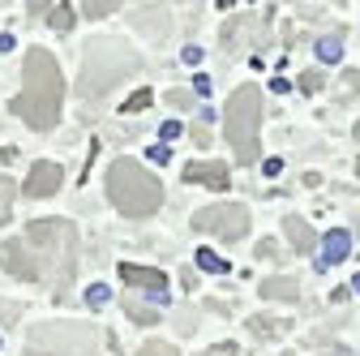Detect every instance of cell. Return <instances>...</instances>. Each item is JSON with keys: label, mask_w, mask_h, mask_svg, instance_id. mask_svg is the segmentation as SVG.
<instances>
[{"label": "cell", "mask_w": 360, "mask_h": 356, "mask_svg": "<svg viewBox=\"0 0 360 356\" xmlns=\"http://www.w3.org/2000/svg\"><path fill=\"white\" fill-rule=\"evenodd\" d=\"M352 284H356V292H360V275H356V279H352Z\"/></svg>", "instance_id": "obj_33"}, {"label": "cell", "mask_w": 360, "mask_h": 356, "mask_svg": "<svg viewBox=\"0 0 360 356\" xmlns=\"http://www.w3.org/2000/svg\"><path fill=\"white\" fill-rule=\"evenodd\" d=\"M138 56H133L120 39H103V43H90L86 65H82V82H77V95L82 99H103L116 82H124L129 73H138Z\"/></svg>", "instance_id": "obj_4"}, {"label": "cell", "mask_w": 360, "mask_h": 356, "mask_svg": "<svg viewBox=\"0 0 360 356\" xmlns=\"http://www.w3.org/2000/svg\"><path fill=\"white\" fill-rule=\"evenodd\" d=\"M26 356H99V331L90 322H43L26 335Z\"/></svg>", "instance_id": "obj_6"}, {"label": "cell", "mask_w": 360, "mask_h": 356, "mask_svg": "<svg viewBox=\"0 0 360 356\" xmlns=\"http://www.w3.org/2000/svg\"><path fill=\"white\" fill-rule=\"evenodd\" d=\"M18 318H22V309L9 305V300H0V322H18Z\"/></svg>", "instance_id": "obj_26"}, {"label": "cell", "mask_w": 360, "mask_h": 356, "mask_svg": "<svg viewBox=\"0 0 360 356\" xmlns=\"http://www.w3.org/2000/svg\"><path fill=\"white\" fill-rule=\"evenodd\" d=\"M65 181V167L60 163H30V181H26V198H52Z\"/></svg>", "instance_id": "obj_10"}, {"label": "cell", "mask_w": 360, "mask_h": 356, "mask_svg": "<svg viewBox=\"0 0 360 356\" xmlns=\"http://www.w3.org/2000/svg\"><path fill=\"white\" fill-rule=\"evenodd\" d=\"M138 356H176V348H172V343H163V339H150V343H142V348H138Z\"/></svg>", "instance_id": "obj_19"}, {"label": "cell", "mask_w": 360, "mask_h": 356, "mask_svg": "<svg viewBox=\"0 0 360 356\" xmlns=\"http://www.w3.org/2000/svg\"><path fill=\"white\" fill-rule=\"evenodd\" d=\"M13 193H18L13 176H0V224H9V219H13Z\"/></svg>", "instance_id": "obj_16"}, {"label": "cell", "mask_w": 360, "mask_h": 356, "mask_svg": "<svg viewBox=\"0 0 360 356\" xmlns=\"http://www.w3.org/2000/svg\"><path fill=\"white\" fill-rule=\"evenodd\" d=\"M352 253V236L347 232H330L326 236V262H343Z\"/></svg>", "instance_id": "obj_15"}, {"label": "cell", "mask_w": 360, "mask_h": 356, "mask_svg": "<svg viewBox=\"0 0 360 356\" xmlns=\"http://www.w3.org/2000/svg\"><path fill=\"white\" fill-rule=\"evenodd\" d=\"M198 356H236V343H214V348H206Z\"/></svg>", "instance_id": "obj_27"}, {"label": "cell", "mask_w": 360, "mask_h": 356, "mask_svg": "<svg viewBox=\"0 0 360 356\" xmlns=\"http://www.w3.org/2000/svg\"><path fill=\"white\" fill-rule=\"evenodd\" d=\"M189 138H193L198 146H210V133H206V125H193V129H189Z\"/></svg>", "instance_id": "obj_30"}, {"label": "cell", "mask_w": 360, "mask_h": 356, "mask_svg": "<svg viewBox=\"0 0 360 356\" xmlns=\"http://www.w3.org/2000/svg\"><path fill=\"white\" fill-rule=\"evenodd\" d=\"M52 26H56V30H69V26H73V9H69V5H60V9L52 13Z\"/></svg>", "instance_id": "obj_24"}, {"label": "cell", "mask_w": 360, "mask_h": 356, "mask_svg": "<svg viewBox=\"0 0 360 356\" xmlns=\"http://www.w3.org/2000/svg\"><path fill=\"white\" fill-rule=\"evenodd\" d=\"M193 228L198 232H210L219 241H240L249 232V210L240 202H214V206H202L193 215Z\"/></svg>", "instance_id": "obj_7"}, {"label": "cell", "mask_w": 360, "mask_h": 356, "mask_svg": "<svg viewBox=\"0 0 360 356\" xmlns=\"http://www.w3.org/2000/svg\"><path fill=\"white\" fill-rule=\"evenodd\" d=\"M198 266L210 271V275H228V262H223L219 253H210V249H198Z\"/></svg>", "instance_id": "obj_17"}, {"label": "cell", "mask_w": 360, "mask_h": 356, "mask_svg": "<svg viewBox=\"0 0 360 356\" xmlns=\"http://www.w3.org/2000/svg\"><path fill=\"white\" fill-rule=\"evenodd\" d=\"M283 356H292V352H283Z\"/></svg>", "instance_id": "obj_36"}, {"label": "cell", "mask_w": 360, "mask_h": 356, "mask_svg": "<svg viewBox=\"0 0 360 356\" xmlns=\"http://www.w3.org/2000/svg\"><path fill=\"white\" fill-rule=\"evenodd\" d=\"M356 142H360V125H356Z\"/></svg>", "instance_id": "obj_34"}, {"label": "cell", "mask_w": 360, "mask_h": 356, "mask_svg": "<svg viewBox=\"0 0 360 356\" xmlns=\"http://www.w3.org/2000/svg\"><path fill=\"white\" fill-rule=\"evenodd\" d=\"M112 9H116L112 0H99V5H82V13H86V18H108Z\"/></svg>", "instance_id": "obj_23"}, {"label": "cell", "mask_w": 360, "mask_h": 356, "mask_svg": "<svg viewBox=\"0 0 360 356\" xmlns=\"http://www.w3.org/2000/svg\"><path fill=\"white\" fill-rule=\"evenodd\" d=\"M108 198L120 215L129 219H146L159 210L163 202V185H159V176L150 167H142L138 159H116L108 167Z\"/></svg>", "instance_id": "obj_3"}, {"label": "cell", "mask_w": 360, "mask_h": 356, "mask_svg": "<svg viewBox=\"0 0 360 356\" xmlns=\"http://www.w3.org/2000/svg\"><path fill=\"white\" fill-rule=\"evenodd\" d=\"M150 99H155V95H150L146 86H142V91H138V95H133V99L124 103V112H129V116H133V112H146V108H150Z\"/></svg>", "instance_id": "obj_20"}, {"label": "cell", "mask_w": 360, "mask_h": 356, "mask_svg": "<svg viewBox=\"0 0 360 356\" xmlns=\"http://www.w3.org/2000/svg\"><path fill=\"white\" fill-rule=\"evenodd\" d=\"M150 159L155 163H167V146H150Z\"/></svg>", "instance_id": "obj_32"}, {"label": "cell", "mask_w": 360, "mask_h": 356, "mask_svg": "<svg viewBox=\"0 0 360 356\" xmlns=\"http://www.w3.org/2000/svg\"><path fill=\"white\" fill-rule=\"evenodd\" d=\"M223 125H228L236 163H257V146H262V91L257 86L232 91L228 108H223Z\"/></svg>", "instance_id": "obj_5"}, {"label": "cell", "mask_w": 360, "mask_h": 356, "mask_svg": "<svg viewBox=\"0 0 360 356\" xmlns=\"http://www.w3.org/2000/svg\"><path fill=\"white\" fill-rule=\"evenodd\" d=\"M318 52H322V61H339L343 43H339V39H322V43H318Z\"/></svg>", "instance_id": "obj_22"}, {"label": "cell", "mask_w": 360, "mask_h": 356, "mask_svg": "<svg viewBox=\"0 0 360 356\" xmlns=\"http://www.w3.org/2000/svg\"><path fill=\"white\" fill-rule=\"evenodd\" d=\"M124 314H129L133 322H142V326H150V322H159V318H163V314H159V309H150V305H142V300H138V296H133V292L124 296Z\"/></svg>", "instance_id": "obj_14"}, {"label": "cell", "mask_w": 360, "mask_h": 356, "mask_svg": "<svg viewBox=\"0 0 360 356\" xmlns=\"http://www.w3.org/2000/svg\"><path fill=\"white\" fill-rule=\"evenodd\" d=\"M120 279L129 284V292H155L163 296L167 292V275L155 271V266H133V262H120Z\"/></svg>", "instance_id": "obj_9"}, {"label": "cell", "mask_w": 360, "mask_h": 356, "mask_svg": "<svg viewBox=\"0 0 360 356\" xmlns=\"http://www.w3.org/2000/svg\"><path fill=\"white\" fill-rule=\"evenodd\" d=\"M249 326H253V335H262V339H266V335H279V331H283V322H266V318H253Z\"/></svg>", "instance_id": "obj_21"}, {"label": "cell", "mask_w": 360, "mask_h": 356, "mask_svg": "<svg viewBox=\"0 0 360 356\" xmlns=\"http://www.w3.org/2000/svg\"><path fill=\"white\" fill-rule=\"evenodd\" d=\"M159 133H163V142H172V138H180V125H176V120H167Z\"/></svg>", "instance_id": "obj_31"}, {"label": "cell", "mask_w": 360, "mask_h": 356, "mask_svg": "<svg viewBox=\"0 0 360 356\" xmlns=\"http://www.w3.org/2000/svg\"><path fill=\"white\" fill-rule=\"evenodd\" d=\"M185 181L223 189V185H228V163H189V167H185Z\"/></svg>", "instance_id": "obj_11"}, {"label": "cell", "mask_w": 360, "mask_h": 356, "mask_svg": "<svg viewBox=\"0 0 360 356\" xmlns=\"http://www.w3.org/2000/svg\"><path fill=\"white\" fill-rule=\"evenodd\" d=\"M279 253H283V249H279L275 241H270V236H266V241L257 245V258H279Z\"/></svg>", "instance_id": "obj_29"}, {"label": "cell", "mask_w": 360, "mask_h": 356, "mask_svg": "<svg viewBox=\"0 0 360 356\" xmlns=\"http://www.w3.org/2000/svg\"><path fill=\"white\" fill-rule=\"evenodd\" d=\"M296 86H300L304 95H313V91H322V86H326V73H322V69H309V73H300Z\"/></svg>", "instance_id": "obj_18"}, {"label": "cell", "mask_w": 360, "mask_h": 356, "mask_svg": "<svg viewBox=\"0 0 360 356\" xmlns=\"http://www.w3.org/2000/svg\"><path fill=\"white\" fill-rule=\"evenodd\" d=\"M283 232H288L292 249H300V253H313V249H318V232H313L300 215H288V219H283Z\"/></svg>", "instance_id": "obj_12"}, {"label": "cell", "mask_w": 360, "mask_h": 356, "mask_svg": "<svg viewBox=\"0 0 360 356\" xmlns=\"http://www.w3.org/2000/svg\"><path fill=\"white\" fill-rule=\"evenodd\" d=\"M167 103L185 112V108H193V95H189V91H167Z\"/></svg>", "instance_id": "obj_25"}, {"label": "cell", "mask_w": 360, "mask_h": 356, "mask_svg": "<svg viewBox=\"0 0 360 356\" xmlns=\"http://www.w3.org/2000/svg\"><path fill=\"white\" fill-rule=\"evenodd\" d=\"M257 292H262L266 300H288V305H292V300L300 296V284H296L292 275H275V279H266Z\"/></svg>", "instance_id": "obj_13"}, {"label": "cell", "mask_w": 360, "mask_h": 356, "mask_svg": "<svg viewBox=\"0 0 360 356\" xmlns=\"http://www.w3.org/2000/svg\"><path fill=\"white\" fill-rule=\"evenodd\" d=\"M0 266H5L13 279H22V284H39V279H43V262H39V253L26 245V236H13V241L0 245Z\"/></svg>", "instance_id": "obj_8"}, {"label": "cell", "mask_w": 360, "mask_h": 356, "mask_svg": "<svg viewBox=\"0 0 360 356\" xmlns=\"http://www.w3.org/2000/svg\"><path fill=\"white\" fill-rule=\"evenodd\" d=\"M356 176H360V159H356Z\"/></svg>", "instance_id": "obj_35"}, {"label": "cell", "mask_w": 360, "mask_h": 356, "mask_svg": "<svg viewBox=\"0 0 360 356\" xmlns=\"http://www.w3.org/2000/svg\"><path fill=\"white\" fill-rule=\"evenodd\" d=\"M60 99H65V77H60L56 56L48 48H30L22 65V95L9 103V112L26 120L30 129L48 133L60 120Z\"/></svg>", "instance_id": "obj_1"}, {"label": "cell", "mask_w": 360, "mask_h": 356, "mask_svg": "<svg viewBox=\"0 0 360 356\" xmlns=\"http://www.w3.org/2000/svg\"><path fill=\"white\" fill-rule=\"evenodd\" d=\"M26 245L39 253L43 275L52 279V292L65 296L77 271V228L69 219H34L26 228Z\"/></svg>", "instance_id": "obj_2"}, {"label": "cell", "mask_w": 360, "mask_h": 356, "mask_svg": "<svg viewBox=\"0 0 360 356\" xmlns=\"http://www.w3.org/2000/svg\"><path fill=\"white\" fill-rule=\"evenodd\" d=\"M86 300H90V309H103V305H108V288H90Z\"/></svg>", "instance_id": "obj_28"}]
</instances>
